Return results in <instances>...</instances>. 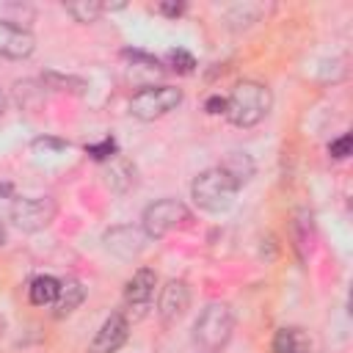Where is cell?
Instances as JSON below:
<instances>
[{
    "mask_svg": "<svg viewBox=\"0 0 353 353\" xmlns=\"http://www.w3.org/2000/svg\"><path fill=\"white\" fill-rule=\"evenodd\" d=\"M190 306V290L182 279H171L163 290H160V301H157V314L163 323H176Z\"/></svg>",
    "mask_w": 353,
    "mask_h": 353,
    "instance_id": "9c48e42d",
    "label": "cell"
},
{
    "mask_svg": "<svg viewBox=\"0 0 353 353\" xmlns=\"http://www.w3.org/2000/svg\"><path fill=\"white\" fill-rule=\"evenodd\" d=\"M154 284H157V276L149 268L135 270L132 279L127 281V287H124V303H127V312H130L132 320H141L146 314V309H149V303L154 298Z\"/></svg>",
    "mask_w": 353,
    "mask_h": 353,
    "instance_id": "52a82bcc",
    "label": "cell"
},
{
    "mask_svg": "<svg viewBox=\"0 0 353 353\" xmlns=\"http://www.w3.org/2000/svg\"><path fill=\"white\" fill-rule=\"evenodd\" d=\"M58 212L55 199L50 196H36V199H17L11 204V221L22 229V232H39L44 226L52 223Z\"/></svg>",
    "mask_w": 353,
    "mask_h": 353,
    "instance_id": "8992f818",
    "label": "cell"
},
{
    "mask_svg": "<svg viewBox=\"0 0 353 353\" xmlns=\"http://www.w3.org/2000/svg\"><path fill=\"white\" fill-rule=\"evenodd\" d=\"M127 334H130V320L124 312H113L102 328L97 331V336L91 339L88 345V353H116L124 342H127Z\"/></svg>",
    "mask_w": 353,
    "mask_h": 353,
    "instance_id": "ba28073f",
    "label": "cell"
},
{
    "mask_svg": "<svg viewBox=\"0 0 353 353\" xmlns=\"http://www.w3.org/2000/svg\"><path fill=\"white\" fill-rule=\"evenodd\" d=\"M309 350H312V342L303 328L287 325V328H279L273 336V353H309Z\"/></svg>",
    "mask_w": 353,
    "mask_h": 353,
    "instance_id": "7c38bea8",
    "label": "cell"
},
{
    "mask_svg": "<svg viewBox=\"0 0 353 353\" xmlns=\"http://www.w3.org/2000/svg\"><path fill=\"white\" fill-rule=\"evenodd\" d=\"M85 152H88L94 160H99V163H102V160H110V157L116 154V141H113V138H105L102 143H88Z\"/></svg>",
    "mask_w": 353,
    "mask_h": 353,
    "instance_id": "d6986e66",
    "label": "cell"
},
{
    "mask_svg": "<svg viewBox=\"0 0 353 353\" xmlns=\"http://www.w3.org/2000/svg\"><path fill=\"white\" fill-rule=\"evenodd\" d=\"M232 328H234L232 309H229L226 303H210V306L199 314V320H196V325H193V339H196V345H199L201 350L218 353V350L229 342Z\"/></svg>",
    "mask_w": 353,
    "mask_h": 353,
    "instance_id": "3957f363",
    "label": "cell"
},
{
    "mask_svg": "<svg viewBox=\"0 0 353 353\" xmlns=\"http://www.w3.org/2000/svg\"><path fill=\"white\" fill-rule=\"evenodd\" d=\"M270 88L256 80H240L226 99V119L234 127H254L270 110Z\"/></svg>",
    "mask_w": 353,
    "mask_h": 353,
    "instance_id": "6da1fadb",
    "label": "cell"
},
{
    "mask_svg": "<svg viewBox=\"0 0 353 353\" xmlns=\"http://www.w3.org/2000/svg\"><path fill=\"white\" fill-rule=\"evenodd\" d=\"M179 102H182V91L176 85H149L130 99V113L141 121H152L171 113Z\"/></svg>",
    "mask_w": 353,
    "mask_h": 353,
    "instance_id": "5b68a950",
    "label": "cell"
},
{
    "mask_svg": "<svg viewBox=\"0 0 353 353\" xmlns=\"http://www.w3.org/2000/svg\"><path fill=\"white\" fill-rule=\"evenodd\" d=\"M66 11L77 19V22H97L105 14V6L97 0H77V3H66Z\"/></svg>",
    "mask_w": 353,
    "mask_h": 353,
    "instance_id": "2e32d148",
    "label": "cell"
},
{
    "mask_svg": "<svg viewBox=\"0 0 353 353\" xmlns=\"http://www.w3.org/2000/svg\"><path fill=\"white\" fill-rule=\"evenodd\" d=\"M350 146H353V138H350V135H342V138H336V141L328 143V152H331V157L342 160V157L350 154Z\"/></svg>",
    "mask_w": 353,
    "mask_h": 353,
    "instance_id": "ffe728a7",
    "label": "cell"
},
{
    "mask_svg": "<svg viewBox=\"0 0 353 353\" xmlns=\"http://www.w3.org/2000/svg\"><path fill=\"white\" fill-rule=\"evenodd\" d=\"M157 11L165 14V17H179V14L185 11V6H182V3H160Z\"/></svg>",
    "mask_w": 353,
    "mask_h": 353,
    "instance_id": "7402d4cb",
    "label": "cell"
},
{
    "mask_svg": "<svg viewBox=\"0 0 353 353\" xmlns=\"http://www.w3.org/2000/svg\"><path fill=\"white\" fill-rule=\"evenodd\" d=\"M58 287H61V281L55 276H39V279H33V284H30V303H36V306L55 303Z\"/></svg>",
    "mask_w": 353,
    "mask_h": 353,
    "instance_id": "5bb4252c",
    "label": "cell"
},
{
    "mask_svg": "<svg viewBox=\"0 0 353 353\" xmlns=\"http://www.w3.org/2000/svg\"><path fill=\"white\" fill-rule=\"evenodd\" d=\"M36 47V39L28 28H19L8 19H0V55L6 58H28Z\"/></svg>",
    "mask_w": 353,
    "mask_h": 353,
    "instance_id": "30bf717a",
    "label": "cell"
},
{
    "mask_svg": "<svg viewBox=\"0 0 353 353\" xmlns=\"http://www.w3.org/2000/svg\"><path fill=\"white\" fill-rule=\"evenodd\" d=\"M146 240H149V237L143 234V229H135V226H113V229L105 234L108 248H110L116 256H121V259L138 256V254L143 251Z\"/></svg>",
    "mask_w": 353,
    "mask_h": 353,
    "instance_id": "8fae6325",
    "label": "cell"
},
{
    "mask_svg": "<svg viewBox=\"0 0 353 353\" xmlns=\"http://www.w3.org/2000/svg\"><path fill=\"white\" fill-rule=\"evenodd\" d=\"M237 190H240V185L221 165L201 171L193 179V185H190L193 201L201 210H207V212H223V210H229L232 201H234V196H237Z\"/></svg>",
    "mask_w": 353,
    "mask_h": 353,
    "instance_id": "7a4b0ae2",
    "label": "cell"
},
{
    "mask_svg": "<svg viewBox=\"0 0 353 353\" xmlns=\"http://www.w3.org/2000/svg\"><path fill=\"white\" fill-rule=\"evenodd\" d=\"M3 240H6V229H3V223H0V245H3Z\"/></svg>",
    "mask_w": 353,
    "mask_h": 353,
    "instance_id": "cb8c5ba5",
    "label": "cell"
},
{
    "mask_svg": "<svg viewBox=\"0 0 353 353\" xmlns=\"http://www.w3.org/2000/svg\"><path fill=\"white\" fill-rule=\"evenodd\" d=\"M193 221L190 210L176 201V199H160L154 204H149L143 210V218H141V226H143V234L149 240H160L176 229H185L188 223Z\"/></svg>",
    "mask_w": 353,
    "mask_h": 353,
    "instance_id": "277c9868",
    "label": "cell"
},
{
    "mask_svg": "<svg viewBox=\"0 0 353 353\" xmlns=\"http://www.w3.org/2000/svg\"><path fill=\"white\" fill-rule=\"evenodd\" d=\"M85 298V290L77 279H63L61 287H58V298H55V317H63V314H72Z\"/></svg>",
    "mask_w": 353,
    "mask_h": 353,
    "instance_id": "4fadbf2b",
    "label": "cell"
},
{
    "mask_svg": "<svg viewBox=\"0 0 353 353\" xmlns=\"http://www.w3.org/2000/svg\"><path fill=\"white\" fill-rule=\"evenodd\" d=\"M44 80L47 83H52V88H61V91H72V94H85V80H80V77H63V74H58V72H47L44 74Z\"/></svg>",
    "mask_w": 353,
    "mask_h": 353,
    "instance_id": "e0dca14e",
    "label": "cell"
},
{
    "mask_svg": "<svg viewBox=\"0 0 353 353\" xmlns=\"http://www.w3.org/2000/svg\"><path fill=\"white\" fill-rule=\"evenodd\" d=\"M204 108H207V113H226V99L223 97H210L204 102Z\"/></svg>",
    "mask_w": 353,
    "mask_h": 353,
    "instance_id": "44dd1931",
    "label": "cell"
},
{
    "mask_svg": "<svg viewBox=\"0 0 353 353\" xmlns=\"http://www.w3.org/2000/svg\"><path fill=\"white\" fill-rule=\"evenodd\" d=\"M33 146L36 149H66V143L63 141H55V138H36Z\"/></svg>",
    "mask_w": 353,
    "mask_h": 353,
    "instance_id": "603a6c76",
    "label": "cell"
},
{
    "mask_svg": "<svg viewBox=\"0 0 353 353\" xmlns=\"http://www.w3.org/2000/svg\"><path fill=\"white\" fill-rule=\"evenodd\" d=\"M165 63H168L174 72H179V74H190V72L196 69V58H193L190 52H185V50H171V52L165 55Z\"/></svg>",
    "mask_w": 353,
    "mask_h": 353,
    "instance_id": "ac0fdd59",
    "label": "cell"
},
{
    "mask_svg": "<svg viewBox=\"0 0 353 353\" xmlns=\"http://www.w3.org/2000/svg\"><path fill=\"white\" fill-rule=\"evenodd\" d=\"M221 168H223L237 185H243V182H248V179L254 176V163H251V157L243 154V152H232V154L223 160Z\"/></svg>",
    "mask_w": 353,
    "mask_h": 353,
    "instance_id": "9a60e30c",
    "label": "cell"
}]
</instances>
